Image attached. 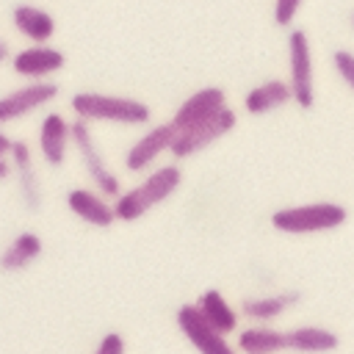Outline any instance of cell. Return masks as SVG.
Instances as JSON below:
<instances>
[{
	"label": "cell",
	"mask_w": 354,
	"mask_h": 354,
	"mask_svg": "<svg viewBox=\"0 0 354 354\" xmlns=\"http://www.w3.org/2000/svg\"><path fill=\"white\" fill-rule=\"evenodd\" d=\"M72 141V122H66L58 111L47 113L39 127V149L47 166H61L66 158V147Z\"/></svg>",
	"instance_id": "cell-12"
},
{
	"label": "cell",
	"mask_w": 354,
	"mask_h": 354,
	"mask_svg": "<svg viewBox=\"0 0 354 354\" xmlns=\"http://www.w3.org/2000/svg\"><path fill=\"white\" fill-rule=\"evenodd\" d=\"M11 144H14V141H11L6 133H0V158H6V155L11 152Z\"/></svg>",
	"instance_id": "cell-25"
},
{
	"label": "cell",
	"mask_w": 354,
	"mask_h": 354,
	"mask_svg": "<svg viewBox=\"0 0 354 354\" xmlns=\"http://www.w3.org/2000/svg\"><path fill=\"white\" fill-rule=\"evenodd\" d=\"M348 218V210L337 202H310V205H293L279 207L271 213V227L288 235H310V232H329L343 227Z\"/></svg>",
	"instance_id": "cell-3"
},
{
	"label": "cell",
	"mask_w": 354,
	"mask_h": 354,
	"mask_svg": "<svg viewBox=\"0 0 354 354\" xmlns=\"http://www.w3.org/2000/svg\"><path fill=\"white\" fill-rule=\"evenodd\" d=\"M64 64H66V55L58 47H50V44H33V47H25V50L11 55V69L17 75L28 77L30 83L47 80L50 75L64 69Z\"/></svg>",
	"instance_id": "cell-9"
},
{
	"label": "cell",
	"mask_w": 354,
	"mask_h": 354,
	"mask_svg": "<svg viewBox=\"0 0 354 354\" xmlns=\"http://www.w3.org/2000/svg\"><path fill=\"white\" fill-rule=\"evenodd\" d=\"M332 66L343 77V83L354 91V53L351 50H335L332 53Z\"/></svg>",
	"instance_id": "cell-22"
},
{
	"label": "cell",
	"mask_w": 354,
	"mask_h": 354,
	"mask_svg": "<svg viewBox=\"0 0 354 354\" xmlns=\"http://www.w3.org/2000/svg\"><path fill=\"white\" fill-rule=\"evenodd\" d=\"M177 326L199 354H235L230 340L202 318L196 304H183L177 310Z\"/></svg>",
	"instance_id": "cell-7"
},
{
	"label": "cell",
	"mask_w": 354,
	"mask_h": 354,
	"mask_svg": "<svg viewBox=\"0 0 354 354\" xmlns=\"http://www.w3.org/2000/svg\"><path fill=\"white\" fill-rule=\"evenodd\" d=\"M238 348L243 354H279L288 346H285V332L282 329L254 324V326H246V329L238 332Z\"/></svg>",
	"instance_id": "cell-21"
},
{
	"label": "cell",
	"mask_w": 354,
	"mask_h": 354,
	"mask_svg": "<svg viewBox=\"0 0 354 354\" xmlns=\"http://www.w3.org/2000/svg\"><path fill=\"white\" fill-rule=\"evenodd\" d=\"M72 111L80 122H116V124H147L152 111L136 97H116L100 91H77L72 97Z\"/></svg>",
	"instance_id": "cell-2"
},
{
	"label": "cell",
	"mask_w": 354,
	"mask_h": 354,
	"mask_svg": "<svg viewBox=\"0 0 354 354\" xmlns=\"http://www.w3.org/2000/svg\"><path fill=\"white\" fill-rule=\"evenodd\" d=\"M180 183H183V171H180L177 163L158 166L149 177H144V183H138L130 191L116 196V202H113L116 221H138L147 210L166 202L180 188Z\"/></svg>",
	"instance_id": "cell-1"
},
{
	"label": "cell",
	"mask_w": 354,
	"mask_h": 354,
	"mask_svg": "<svg viewBox=\"0 0 354 354\" xmlns=\"http://www.w3.org/2000/svg\"><path fill=\"white\" fill-rule=\"evenodd\" d=\"M55 97H58V86L50 83V80L19 86V88L8 91L6 97H0V124L14 122V119H19V116H28L30 111H36V108L53 102Z\"/></svg>",
	"instance_id": "cell-10"
},
{
	"label": "cell",
	"mask_w": 354,
	"mask_h": 354,
	"mask_svg": "<svg viewBox=\"0 0 354 354\" xmlns=\"http://www.w3.org/2000/svg\"><path fill=\"white\" fill-rule=\"evenodd\" d=\"M299 8H301V0H277V6H274V22L279 28H288L293 22V17L299 14Z\"/></svg>",
	"instance_id": "cell-23"
},
{
	"label": "cell",
	"mask_w": 354,
	"mask_h": 354,
	"mask_svg": "<svg viewBox=\"0 0 354 354\" xmlns=\"http://www.w3.org/2000/svg\"><path fill=\"white\" fill-rule=\"evenodd\" d=\"M66 207H69L77 218L88 221L91 227H111V224L116 221L113 205H111L102 194L88 191V188H72V191L66 194Z\"/></svg>",
	"instance_id": "cell-14"
},
{
	"label": "cell",
	"mask_w": 354,
	"mask_h": 354,
	"mask_svg": "<svg viewBox=\"0 0 354 354\" xmlns=\"http://www.w3.org/2000/svg\"><path fill=\"white\" fill-rule=\"evenodd\" d=\"M94 354H124V337L119 332H105Z\"/></svg>",
	"instance_id": "cell-24"
},
{
	"label": "cell",
	"mask_w": 354,
	"mask_h": 354,
	"mask_svg": "<svg viewBox=\"0 0 354 354\" xmlns=\"http://www.w3.org/2000/svg\"><path fill=\"white\" fill-rule=\"evenodd\" d=\"M72 144L77 147L86 171H88L91 183L97 185V194H102L105 199H108V196H119V194H122L119 177L108 169V163H105V158H102V152H100V147H97V141H94V136H91L88 122H80V119L72 122Z\"/></svg>",
	"instance_id": "cell-5"
},
{
	"label": "cell",
	"mask_w": 354,
	"mask_h": 354,
	"mask_svg": "<svg viewBox=\"0 0 354 354\" xmlns=\"http://www.w3.org/2000/svg\"><path fill=\"white\" fill-rule=\"evenodd\" d=\"M285 346L299 354H326L340 346V337L326 326H296L285 332Z\"/></svg>",
	"instance_id": "cell-17"
},
{
	"label": "cell",
	"mask_w": 354,
	"mask_h": 354,
	"mask_svg": "<svg viewBox=\"0 0 354 354\" xmlns=\"http://www.w3.org/2000/svg\"><path fill=\"white\" fill-rule=\"evenodd\" d=\"M11 169L17 171V183H19V194L22 202L30 213H36L41 207V185L33 169V155H30V144L28 141H14L11 144Z\"/></svg>",
	"instance_id": "cell-13"
},
{
	"label": "cell",
	"mask_w": 354,
	"mask_h": 354,
	"mask_svg": "<svg viewBox=\"0 0 354 354\" xmlns=\"http://www.w3.org/2000/svg\"><path fill=\"white\" fill-rule=\"evenodd\" d=\"M171 141H174V127H171L169 122L155 124L152 130H147V133L127 149L124 166H127L130 171H144V169H149V166L155 163V158L171 147Z\"/></svg>",
	"instance_id": "cell-11"
},
{
	"label": "cell",
	"mask_w": 354,
	"mask_h": 354,
	"mask_svg": "<svg viewBox=\"0 0 354 354\" xmlns=\"http://www.w3.org/2000/svg\"><path fill=\"white\" fill-rule=\"evenodd\" d=\"M6 177H11V163L6 158H0V180H6Z\"/></svg>",
	"instance_id": "cell-26"
},
{
	"label": "cell",
	"mask_w": 354,
	"mask_h": 354,
	"mask_svg": "<svg viewBox=\"0 0 354 354\" xmlns=\"http://www.w3.org/2000/svg\"><path fill=\"white\" fill-rule=\"evenodd\" d=\"M196 310H199L202 318H205L216 332H221L224 337L238 329V310H232V304H230V301L221 296V290H216V288H210V290H205V293L199 296Z\"/></svg>",
	"instance_id": "cell-19"
},
{
	"label": "cell",
	"mask_w": 354,
	"mask_h": 354,
	"mask_svg": "<svg viewBox=\"0 0 354 354\" xmlns=\"http://www.w3.org/2000/svg\"><path fill=\"white\" fill-rule=\"evenodd\" d=\"M235 122H238V116H235V111L227 105V108H221L218 113H213L210 119L199 122L196 127H188V130H183V133H174V141H171L169 152H171L174 158H191V155H196L199 149H205V147H210L213 141H218L221 136H227V133L235 127Z\"/></svg>",
	"instance_id": "cell-6"
},
{
	"label": "cell",
	"mask_w": 354,
	"mask_h": 354,
	"mask_svg": "<svg viewBox=\"0 0 354 354\" xmlns=\"http://www.w3.org/2000/svg\"><path fill=\"white\" fill-rule=\"evenodd\" d=\"M14 28L28 36L33 44H47L55 33V17L39 6H14L11 8Z\"/></svg>",
	"instance_id": "cell-16"
},
{
	"label": "cell",
	"mask_w": 354,
	"mask_h": 354,
	"mask_svg": "<svg viewBox=\"0 0 354 354\" xmlns=\"http://www.w3.org/2000/svg\"><path fill=\"white\" fill-rule=\"evenodd\" d=\"M41 249H44V243H41V238L36 232H19V235H14V241L0 254V271H6V274L25 271L41 254Z\"/></svg>",
	"instance_id": "cell-20"
},
{
	"label": "cell",
	"mask_w": 354,
	"mask_h": 354,
	"mask_svg": "<svg viewBox=\"0 0 354 354\" xmlns=\"http://www.w3.org/2000/svg\"><path fill=\"white\" fill-rule=\"evenodd\" d=\"M288 86L290 97L299 108H313L315 105V80H313V50H310V36L301 28H293L288 33Z\"/></svg>",
	"instance_id": "cell-4"
},
{
	"label": "cell",
	"mask_w": 354,
	"mask_h": 354,
	"mask_svg": "<svg viewBox=\"0 0 354 354\" xmlns=\"http://www.w3.org/2000/svg\"><path fill=\"white\" fill-rule=\"evenodd\" d=\"M290 86L288 80H279V77H271V80H263L260 86L249 88V94L243 97V108L252 113V116H263V113H271L277 108H282L285 102H290Z\"/></svg>",
	"instance_id": "cell-18"
},
{
	"label": "cell",
	"mask_w": 354,
	"mask_h": 354,
	"mask_svg": "<svg viewBox=\"0 0 354 354\" xmlns=\"http://www.w3.org/2000/svg\"><path fill=\"white\" fill-rule=\"evenodd\" d=\"M6 58H8V44L0 39V61H6Z\"/></svg>",
	"instance_id": "cell-27"
},
{
	"label": "cell",
	"mask_w": 354,
	"mask_h": 354,
	"mask_svg": "<svg viewBox=\"0 0 354 354\" xmlns=\"http://www.w3.org/2000/svg\"><path fill=\"white\" fill-rule=\"evenodd\" d=\"M351 25H354V14H351Z\"/></svg>",
	"instance_id": "cell-28"
},
{
	"label": "cell",
	"mask_w": 354,
	"mask_h": 354,
	"mask_svg": "<svg viewBox=\"0 0 354 354\" xmlns=\"http://www.w3.org/2000/svg\"><path fill=\"white\" fill-rule=\"evenodd\" d=\"M221 108H227V94H224V88H218V86H207V88L194 91L188 100H183L180 108L174 111V116H171L169 124L174 127V133H183V130L196 127L199 122L210 119V116L218 113Z\"/></svg>",
	"instance_id": "cell-8"
},
{
	"label": "cell",
	"mask_w": 354,
	"mask_h": 354,
	"mask_svg": "<svg viewBox=\"0 0 354 354\" xmlns=\"http://www.w3.org/2000/svg\"><path fill=\"white\" fill-rule=\"evenodd\" d=\"M301 301L299 290H279V293H268V296H249L241 301V313L254 321V324H268L274 318H279L285 310H290L293 304Z\"/></svg>",
	"instance_id": "cell-15"
}]
</instances>
